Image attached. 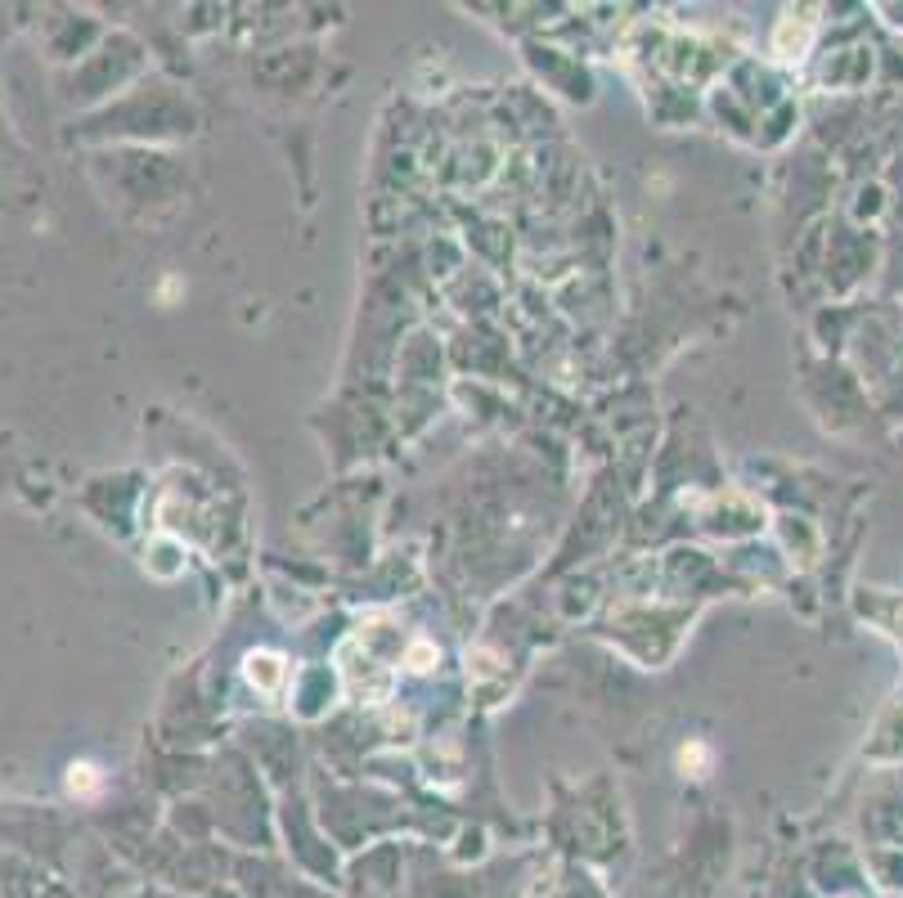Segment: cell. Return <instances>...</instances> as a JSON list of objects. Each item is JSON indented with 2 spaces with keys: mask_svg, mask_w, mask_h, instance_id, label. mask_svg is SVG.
I'll use <instances>...</instances> for the list:
<instances>
[{
  "mask_svg": "<svg viewBox=\"0 0 903 898\" xmlns=\"http://www.w3.org/2000/svg\"><path fill=\"white\" fill-rule=\"evenodd\" d=\"M91 773H95V768H86V764H82V768H72L68 786H72V791H91V786H95V777H91Z\"/></svg>",
  "mask_w": 903,
  "mask_h": 898,
  "instance_id": "1",
  "label": "cell"
}]
</instances>
